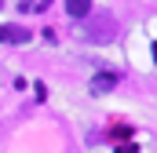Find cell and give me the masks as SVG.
<instances>
[{
  "label": "cell",
  "mask_w": 157,
  "mask_h": 153,
  "mask_svg": "<svg viewBox=\"0 0 157 153\" xmlns=\"http://www.w3.org/2000/svg\"><path fill=\"white\" fill-rule=\"evenodd\" d=\"M0 40H4V44H26L29 33H26L22 26H0Z\"/></svg>",
  "instance_id": "1"
},
{
  "label": "cell",
  "mask_w": 157,
  "mask_h": 153,
  "mask_svg": "<svg viewBox=\"0 0 157 153\" xmlns=\"http://www.w3.org/2000/svg\"><path fill=\"white\" fill-rule=\"evenodd\" d=\"M113 84H117V76H113V73H99V76H91V91H95V95H106Z\"/></svg>",
  "instance_id": "2"
},
{
  "label": "cell",
  "mask_w": 157,
  "mask_h": 153,
  "mask_svg": "<svg viewBox=\"0 0 157 153\" xmlns=\"http://www.w3.org/2000/svg\"><path fill=\"white\" fill-rule=\"evenodd\" d=\"M66 11H70L73 18H84V15L91 11V0H66Z\"/></svg>",
  "instance_id": "3"
},
{
  "label": "cell",
  "mask_w": 157,
  "mask_h": 153,
  "mask_svg": "<svg viewBox=\"0 0 157 153\" xmlns=\"http://www.w3.org/2000/svg\"><path fill=\"white\" fill-rule=\"evenodd\" d=\"M117 153H135V146L128 142V146H117Z\"/></svg>",
  "instance_id": "4"
},
{
  "label": "cell",
  "mask_w": 157,
  "mask_h": 153,
  "mask_svg": "<svg viewBox=\"0 0 157 153\" xmlns=\"http://www.w3.org/2000/svg\"><path fill=\"white\" fill-rule=\"evenodd\" d=\"M154 62H157V44H154Z\"/></svg>",
  "instance_id": "5"
}]
</instances>
